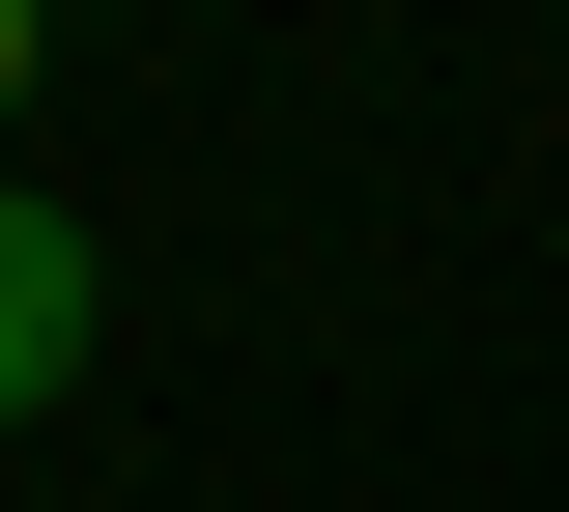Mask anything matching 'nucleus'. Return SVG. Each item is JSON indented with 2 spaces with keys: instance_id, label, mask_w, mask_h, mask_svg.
I'll list each match as a JSON object with an SVG mask.
<instances>
[{
  "instance_id": "2",
  "label": "nucleus",
  "mask_w": 569,
  "mask_h": 512,
  "mask_svg": "<svg viewBox=\"0 0 569 512\" xmlns=\"http://www.w3.org/2000/svg\"><path fill=\"white\" fill-rule=\"evenodd\" d=\"M29 58H58V0H0V114H29Z\"/></svg>"
},
{
  "instance_id": "1",
  "label": "nucleus",
  "mask_w": 569,
  "mask_h": 512,
  "mask_svg": "<svg viewBox=\"0 0 569 512\" xmlns=\"http://www.w3.org/2000/svg\"><path fill=\"white\" fill-rule=\"evenodd\" d=\"M29 399H86V228L0 171V428H29Z\"/></svg>"
}]
</instances>
